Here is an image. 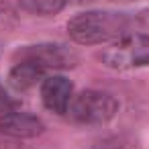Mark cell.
Wrapping results in <instances>:
<instances>
[{"mask_svg":"<svg viewBox=\"0 0 149 149\" xmlns=\"http://www.w3.org/2000/svg\"><path fill=\"white\" fill-rule=\"evenodd\" d=\"M74 98V86L63 76H47L41 84V100L47 110L55 114H65Z\"/></svg>","mask_w":149,"mask_h":149,"instance_id":"8992f818","label":"cell"},{"mask_svg":"<svg viewBox=\"0 0 149 149\" xmlns=\"http://www.w3.org/2000/svg\"><path fill=\"white\" fill-rule=\"evenodd\" d=\"M131 19L123 13L88 10L68 21V35L80 45H104L127 35Z\"/></svg>","mask_w":149,"mask_h":149,"instance_id":"6da1fadb","label":"cell"},{"mask_svg":"<svg viewBox=\"0 0 149 149\" xmlns=\"http://www.w3.org/2000/svg\"><path fill=\"white\" fill-rule=\"evenodd\" d=\"M137 23H139L141 27L149 29V8H145V10H141V13L137 15Z\"/></svg>","mask_w":149,"mask_h":149,"instance_id":"8fae6325","label":"cell"},{"mask_svg":"<svg viewBox=\"0 0 149 149\" xmlns=\"http://www.w3.org/2000/svg\"><path fill=\"white\" fill-rule=\"evenodd\" d=\"M15 61L35 63L45 74L49 70H68L78 63V53L61 43H37L25 45L15 53Z\"/></svg>","mask_w":149,"mask_h":149,"instance_id":"277c9868","label":"cell"},{"mask_svg":"<svg viewBox=\"0 0 149 149\" xmlns=\"http://www.w3.org/2000/svg\"><path fill=\"white\" fill-rule=\"evenodd\" d=\"M17 106V102L8 96V92L4 90V86L0 84V114H4V112H10L13 108Z\"/></svg>","mask_w":149,"mask_h":149,"instance_id":"30bf717a","label":"cell"},{"mask_svg":"<svg viewBox=\"0 0 149 149\" xmlns=\"http://www.w3.org/2000/svg\"><path fill=\"white\" fill-rule=\"evenodd\" d=\"M92 149H141V143L133 135L118 133V135H108L100 139Z\"/></svg>","mask_w":149,"mask_h":149,"instance_id":"9c48e42d","label":"cell"},{"mask_svg":"<svg viewBox=\"0 0 149 149\" xmlns=\"http://www.w3.org/2000/svg\"><path fill=\"white\" fill-rule=\"evenodd\" d=\"M84 2H90V0H68V4H84Z\"/></svg>","mask_w":149,"mask_h":149,"instance_id":"7c38bea8","label":"cell"},{"mask_svg":"<svg viewBox=\"0 0 149 149\" xmlns=\"http://www.w3.org/2000/svg\"><path fill=\"white\" fill-rule=\"evenodd\" d=\"M19 6L29 15L53 17L68 6V0H17Z\"/></svg>","mask_w":149,"mask_h":149,"instance_id":"ba28073f","label":"cell"},{"mask_svg":"<svg viewBox=\"0 0 149 149\" xmlns=\"http://www.w3.org/2000/svg\"><path fill=\"white\" fill-rule=\"evenodd\" d=\"M41 80H45V72L29 61H15V65L8 72V84L19 92H25L37 86V82Z\"/></svg>","mask_w":149,"mask_h":149,"instance_id":"52a82bcc","label":"cell"},{"mask_svg":"<svg viewBox=\"0 0 149 149\" xmlns=\"http://www.w3.org/2000/svg\"><path fill=\"white\" fill-rule=\"evenodd\" d=\"M118 110V102L112 94L102 90H84L76 94L68 106L70 118L80 125H104Z\"/></svg>","mask_w":149,"mask_h":149,"instance_id":"3957f363","label":"cell"},{"mask_svg":"<svg viewBox=\"0 0 149 149\" xmlns=\"http://www.w3.org/2000/svg\"><path fill=\"white\" fill-rule=\"evenodd\" d=\"M112 2H135V0H112Z\"/></svg>","mask_w":149,"mask_h":149,"instance_id":"4fadbf2b","label":"cell"},{"mask_svg":"<svg viewBox=\"0 0 149 149\" xmlns=\"http://www.w3.org/2000/svg\"><path fill=\"white\" fill-rule=\"evenodd\" d=\"M98 59L112 70H133L149 65V35L127 33L125 37L108 43L98 53Z\"/></svg>","mask_w":149,"mask_h":149,"instance_id":"7a4b0ae2","label":"cell"},{"mask_svg":"<svg viewBox=\"0 0 149 149\" xmlns=\"http://www.w3.org/2000/svg\"><path fill=\"white\" fill-rule=\"evenodd\" d=\"M45 131V125L39 116L31 112L10 110L0 114V135H6L13 139H33Z\"/></svg>","mask_w":149,"mask_h":149,"instance_id":"5b68a950","label":"cell"}]
</instances>
